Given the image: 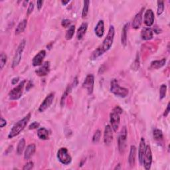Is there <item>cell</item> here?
<instances>
[{"mask_svg": "<svg viewBox=\"0 0 170 170\" xmlns=\"http://www.w3.org/2000/svg\"><path fill=\"white\" fill-rule=\"evenodd\" d=\"M50 71V62H45L41 66L35 71L36 74L39 77H44L49 74Z\"/></svg>", "mask_w": 170, "mask_h": 170, "instance_id": "13", "label": "cell"}, {"mask_svg": "<svg viewBox=\"0 0 170 170\" xmlns=\"http://www.w3.org/2000/svg\"><path fill=\"white\" fill-rule=\"evenodd\" d=\"M100 138H101V131L100 130H97L93 137V142L94 144H97L100 141Z\"/></svg>", "mask_w": 170, "mask_h": 170, "instance_id": "33", "label": "cell"}, {"mask_svg": "<svg viewBox=\"0 0 170 170\" xmlns=\"http://www.w3.org/2000/svg\"><path fill=\"white\" fill-rule=\"evenodd\" d=\"M55 98V93H51L47 96V97L44 99L43 103L39 108V112H43L46 110L52 104Z\"/></svg>", "mask_w": 170, "mask_h": 170, "instance_id": "11", "label": "cell"}, {"mask_svg": "<svg viewBox=\"0 0 170 170\" xmlns=\"http://www.w3.org/2000/svg\"><path fill=\"white\" fill-rule=\"evenodd\" d=\"M144 22L147 27H151L154 25V13L151 9L146 11L144 15Z\"/></svg>", "mask_w": 170, "mask_h": 170, "instance_id": "12", "label": "cell"}, {"mask_svg": "<svg viewBox=\"0 0 170 170\" xmlns=\"http://www.w3.org/2000/svg\"><path fill=\"white\" fill-rule=\"evenodd\" d=\"M154 37V32L150 28H144L141 31V37L143 40L149 41Z\"/></svg>", "mask_w": 170, "mask_h": 170, "instance_id": "18", "label": "cell"}, {"mask_svg": "<svg viewBox=\"0 0 170 170\" xmlns=\"http://www.w3.org/2000/svg\"><path fill=\"white\" fill-rule=\"evenodd\" d=\"M71 25V21L69 19H64L62 21V25L64 27H67Z\"/></svg>", "mask_w": 170, "mask_h": 170, "instance_id": "38", "label": "cell"}, {"mask_svg": "<svg viewBox=\"0 0 170 170\" xmlns=\"http://www.w3.org/2000/svg\"><path fill=\"white\" fill-rule=\"evenodd\" d=\"M88 27V24L87 23H83L81 24L80 27L78 28V29L77 33V37L78 40H81V39L84 37L85 33L87 32Z\"/></svg>", "mask_w": 170, "mask_h": 170, "instance_id": "22", "label": "cell"}, {"mask_svg": "<svg viewBox=\"0 0 170 170\" xmlns=\"http://www.w3.org/2000/svg\"><path fill=\"white\" fill-rule=\"evenodd\" d=\"M113 140V132L112 128L110 125H107L105 127L104 134V141L106 145H110Z\"/></svg>", "mask_w": 170, "mask_h": 170, "instance_id": "14", "label": "cell"}, {"mask_svg": "<svg viewBox=\"0 0 170 170\" xmlns=\"http://www.w3.org/2000/svg\"><path fill=\"white\" fill-rule=\"evenodd\" d=\"M27 21L26 19L23 20L21 22H20L18 24V25L16 27V29H15L16 35H19V34L24 32L27 27Z\"/></svg>", "mask_w": 170, "mask_h": 170, "instance_id": "26", "label": "cell"}, {"mask_svg": "<svg viewBox=\"0 0 170 170\" xmlns=\"http://www.w3.org/2000/svg\"><path fill=\"white\" fill-rule=\"evenodd\" d=\"M110 91L116 96L121 98H125L128 96L129 91L126 88L120 87L116 79H112L110 83Z\"/></svg>", "mask_w": 170, "mask_h": 170, "instance_id": "4", "label": "cell"}, {"mask_svg": "<svg viewBox=\"0 0 170 170\" xmlns=\"http://www.w3.org/2000/svg\"><path fill=\"white\" fill-rule=\"evenodd\" d=\"M7 62V55L2 53L0 55V69H3V68L6 64Z\"/></svg>", "mask_w": 170, "mask_h": 170, "instance_id": "34", "label": "cell"}, {"mask_svg": "<svg viewBox=\"0 0 170 170\" xmlns=\"http://www.w3.org/2000/svg\"><path fill=\"white\" fill-rule=\"evenodd\" d=\"M96 35L98 37H102L104 35V24L103 20H100L96 24L94 29Z\"/></svg>", "mask_w": 170, "mask_h": 170, "instance_id": "19", "label": "cell"}, {"mask_svg": "<svg viewBox=\"0 0 170 170\" xmlns=\"http://www.w3.org/2000/svg\"><path fill=\"white\" fill-rule=\"evenodd\" d=\"M43 1H37V8L39 10H41V9L43 7Z\"/></svg>", "mask_w": 170, "mask_h": 170, "instance_id": "41", "label": "cell"}, {"mask_svg": "<svg viewBox=\"0 0 170 170\" xmlns=\"http://www.w3.org/2000/svg\"><path fill=\"white\" fill-rule=\"evenodd\" d=\"M37 136L39 139L43 140H48L49 138V132L45 128H41L38 130Z\"/></svg>", "mask_w": 170, "mask_h": 170, "instance_id": "24", "label": "cell"}, {"mask_svg": "<svg viewBox=\"0 0 170 170\" xmlns=\"http://www.w3.org/2000/svg\"><path fill=\"white\" fill-rule=\"evenodd\" d=\"M166 91H167L166 85V84L161 85L160 88V100H162L166 97Z\"/></svg>", "mask_w": 170, "mask_h": 170, "instance_id": "32", "label": "cell"}, {"mask_svg": "<svg viewBox=\"0 0 170 170\" xmlns=\"http://www.w3.org/2000/svg\"><path fill=\"white\" fill-rule=\"evenodd\" d=\"M19 78L18 77L13 78V80H12V81H11V83H12L13 84H16L17 83H18V82L19 81Z\"/></svg>", "mask_w": 170, "mask_h": 170, "instance_id": "42", "label": "cell"}, {"mask_svg": "<svg viewBox=\"0 0 170 170\" xmlns=\"http://www.w3.org/2000/svg\"><path fill=\"white\" fill-rule=\"evenodd\" d=\"M33 9H34V3L33 2H31L29 4V6H28V9L27 11V15H29L33 12Z\"/></svg>", "mask_w": 170, "mask_h": 170, "instance_id": "35", "label": "cell"}, {"mask_svg": "<svg viewBox=\"0 0 170 170\" xmlns=\"http://www.w3.org/2000/svg\"><path fill=\"white\" fill-rule=\"evenodd\" d=\"M166 59H162V60H156V61L151 62L150 68L151 69H160V68L163 67L166 65Z\"/></svg>", "mask_w": 170, "mask_h": 170, "instance_id": "23", "label": "cell"}, {"mask_svg": "<svg viewBox=\"0 0 170 170\" xmlns=\"http://www.w3.org/2000/svg\"><path fill=\"white\" fill-rule=\"evenodd\" d=\"M75 26L71 25L66 33L65 38L66 40H70V39L72 38L73 35H74V34H75Z\"/></svg>", "mask_w": 170, "mask_h": 170, "instance_id": "28", "label": "cell"}, {"mask_svg": "<svg viewBox=\"0 0 170 170\" xmlns=\"http://www.w3.org/2000/svg\"><path fill=\"white\" fill-rule=\"evenodd\" d=\"M128 27H129V24H126L124 26L123 29H122L121 42L124 47L126 46V44H127V32L128 30Z\"/></svg>", "mask_w": 170, "mask_h": 170, "instance_id": "25", "label": "cell"}, {"mask_svg": "<svg viewBox=\"0 0 170 170\" xmlns=\"http://www.w3.org/2000/svg\"><path fill=\"white\" fill-rule=\"evenodd\" d=\"M57 157L59 162L63 165H69L72 161L71 156L66 148H61L58 150Z\"/></svg>", "mask_w": 170, "mask_h": 170, "instance_id": "8", "label": "cell"}, {"mask_svg": "<svg viewBox=\"0 0 170 170\" xmlns=\"http://www.w3.org/2000/svg\"><path fill=\"white\" fill-rule=\"evenodd\" d=\"M25 140L24 138H22L21 140H19L18 147H17V154L18 155L22 154L23 151H24L25 147Z\"/></svg>", "mask_w": 170, "mask_h": 170, "instance_id": "27", "label": "cell"}, {"mask_svg": "<svg viewBox=\"0 0 170 170\" xmlns=\"http://www.w3.org/2000/svg\"><path fill=\"white\" fill-rule=\"evenodd\" d=\"M61 3L63 5H66L68 3H70V1H62Z\"/></svg>", "mask_w": 170, "mask_h": 170, "instance_id": "44", "label": "cell"}, {"mask_svg": "<svg viewBox=\"0 0 170 170\" xmlns=\"http://www.w3.org/2000/svg\"><path fill=\"white\" fill-rule=\"evenodd\" d=\"M122 109L121 107L117 106L113 109L112 112L110 113V120L112 125V128L114 132H117V130L120 126V115L122 114Z\"/></svg>", "mask_w": 170, "mask_h": 170, "instance_id": "3", "label": "cell"}, {"mask_svg": "<svg viewBox=\"0 0 170 170\" xmlns=\"http://www.w3.org/2000/svg\"><path fill=\"white\" fill-rule=\"evenodd\" d=\"M94 86V77L93 75H88L82 84V87L87 90L88 94H91L93 93Z\"/></svg>", "mask_w": 170, "mask_h": 170, "instance_id": "10", "label": "cell"}, {"mask_svg": "<svg viewBox=\"0 0 170 170\" xmlns=\"http://www.w3.org/2000/svg\"><path fill=\"white\" fill-rule=\"evenodd\" d=\"M120 163H119L118 164V166H116V167H115V169H121V167H120Z\"/></svg>", "mask_w": 170, "mask_h": 170, "instance_id": "45", "label": "cell"}, {"mask_svg": "<svg viewBox=\"0 0 170 170\" xmlns=\"http://www.w3.org/2000/svg\"><path fill=\"white\" fill-rule=\"evenodd\" d=\"M7 124V121L5 120L3 118H1V122H0V127L1 128H3L4 126H6Z\"/></svg>", "mask_w": 170, "mask_h": 170, "instance_id": "39", "label": "cell"}, {"mask_svg": "<svg viewBox=\"0 0 170 170\" xmlns=\"http://www.w3.org/2000/svg\"><path fill=\"white\" fill-rule=\"evenodd\" d=\"M143 9L140 10V12L135 15L132 22V27L134 29H138L140 27L143 19Z\"/></svg>", "mask_w": 170, "mask_h": 170, "instance_id": "17", "label": "cell"}, {"mask_svg": "<svg viewBox=\"0 0 170 170\" xmlns=\"http://www.w3.org/2000/svg\"><path fill=\"white\" fill-rule=\"evenodd\" d=\"M89 5H90V1H84V7L82 9V18H84L87 16L88 9H89Z\"/></svg>", "mask_w": 170, "mask_h": 170, "instance_id": "30", "label": "cell"}, {"mask_svg": "<svg viewBox=\"0 0 170 170\" xmlns=\"http://www.w3.org/2000/svg\"><path fill=\"white\" fill-rule=\"evenodd\" d=\"M145 149H146V143H145V140L144 138H141L140 146H139V149H138V157H139V162L141 166H143L144 163V153H145Z\"/></svg>", "mask_w": 170, "mask_h": 170, "instance_id": "16", "label": "cell"}, {"mask_svg": "<svg viewBox=\"0 0 170 170\" xmlns=\"http://www.w3.org/2000/svg\"><path fill=\"white\" fill-rule=\"evenodd\" d=\"M45 55H46V51H45V50H42L34 56L32 61V64L33 66L41 65L43 59L45 57Z\"/></svg>", "mask_w": 170, "mask_h": 170, "instance_id": "15", "label": "cell"}, {"mask_svg": "<svg viewBox=\"0 0 170 170\" xmlns=\"http://www.w3.org/2000/svg\"><path fill=\"white\" fill-rule=\"evenodd\" d=\"M36 151V146L34 144H29L27 147V148L25 151L24 158L25 160H29L32 157V156L35 154Z\"/></svg>", "mask_w": 170, "mask_h": 170, "instance_id": "21", "label": "cell"}, {"mask_svg": "<svg viewBox=\"0 0 170 170\" xmlns=\"http://www.w3.org/2000/svg\"><path fill=\"white\" fill-rule=\"evenodd\" d=\"M26 45V41L25 39L24 40H22L21 42L20 43V44L19 45V46L16 50V52L15 54V56L13 59V62H12V68L14 69L17 66H18L21 59V56H22V53L24 52V50L25 49Z\"/></svg>", "mask_w": 170, "mask_h": 170, "instance_id": "7", "label": "cell"}, {"mask_svg": "<svg viewBox=\"0 0 170 170\" xmlns=\"http://www.w3.org/2000/svg\"><path fill=\"white\" fill-rule=\"evenodd\" d=\"M127 135H128V131H127L126 127L124 126L122 128L120 134H119L118 138V149H119V151H120L121 154H123L126 148Z\"/></svg>", "mask_w": 170, "mask_h": 170, "instance_id": "5", "label": "cell"}, {"mask_svg": "<svg viewBox=\"0 0 170 170\" xmlns=\"http://www.w3.org/2000/svg\"><path fill=\"white\" fill-rule=\"evenodd\" d=\"M135 157H136V148L135 146H132L128 157V162L130 166L134 167L135 163Z\"/></svg>", "mask_w": 170, "mask_h": 170, "instance_id": "20", "label": "cell"}, {"mask_svg": "<svg viewBox=\"0 0 170 170\" xmlns=\"http://www.w3.org/2000/svg\"><path fill=\"white\" fill-rule=\"evenodd\" d=\"M169 103H168L167 106V108H166V109L165 110V112H164V114H163V116H165V117H167L169 114Z\"/></svg>", "mask_w": 170, "mask_h": 170, "instance_id": "40", "label": "cell"}, {"mask_svg": "<svg viewBox=\"0 0 170 170\" xmlns=\"http://www.w3.org/2000/svg\"><path fill=\"white\" fill-rule=\"evenodd\" d=\"M26 81H21L18 86L13 88L9 93V99L11 100H16L19 99L23 94V90L25 87Z\"/></svg>", "mask_w": 170, "mask_h": 170, "instance_id": "6", "label": "cell"}, {"mask_svg": "<svg viewBox=\"0 0 170 170\" xmlns=\"http://www.w3.org/2000/svg\"><path fill=\"white\" fill-rule=\"evenodd\" d=\"M33 87V84H32V82H31V81H29V82H28V84H27V88H26V89H27V90H29L30 88H31Z\"/></svg>", "mask_w": 170, "mask_h": 170, "instance_id": "43", "label": "cell"}, {"mask_svg": "<svg viewBox=\"0 0 170 170\" xmlns=\"http://www.w3.org/2000/svg\"><path fill=\"white\" fill-rule=\"evenodd\" d=\"M31 113H29L26 116H25L24 118L21 119V120L17 122L13 126V128H11V131L8 135V138L11 139L17 136V135H18L27 125V124L29 122L31 118Z\"/></svg>", "mask_w": 170, "mask_h": 170, "instance_id": "2", "label": "cell"}, {"mask_svg": "<svg viewBox=\"0 0 170 170\" xmlns=\"http://www.w3.org/2000/svg\"><path fill=\"white\" fill-rule=\"evenodd\" d=\"M115 35V29L114 26L111 25L109 28V32L106 35V37L104 39L103 42L98 48L95 49L93 52L91 56H90V59L96 60L98 59L99 56L103 55L106 51H108L112 46L113 42H114V38Z\"/></svg>", "mask_w": 170, "mask_h": 170, "instance_id": "1", "label": "cell"}, {"mask_svg": "<svg viewBox=\"0 0 170 170\" xmlns=\"http://www.w3.org/2000/svg\"><path fill=\"white\" fill-rule=\"evenodd\" d=\"M164 9H165L164 2L163 1H158L157 2V15H161L163 13Z\"/></svg>", "mask_w": 170, "mask_h": 170, "instance_id": "31", "label": "cell"}, {"mask_svg": "<svg viewBox=\"0 0 170 170\" xmlns=\"http://www.w3.org/2000/svg\"><path fill=\"white\" fill-rule=\"evenodd\" d=\"M153 135H154V139L156 140H163V138L162 131L159 129H156L154 130Z\"/></svg>", "mask_w": 170, "mask_h": 170, "instance_id": "29", "label": "cell"}, {"mask_svg": "<svg viewBox=\"0 0 170 170\" xmlns=\"http://www.w3.org/2000/svg\"><path fill=\"white\" fill-rule=\"evenodd\" d=\"M152 152L151 150V148L149 145L146 146V149H145V153H144V163L143 165L144 166V168L146 170H148L150 169L151 163H152Z\"/></svg>", "mask_w": 170, "mask_h": 170, "instance_id": "9", "label": "cell"}, {"mask_svg": "<svg viewBox=\"0 0 170 170\" xmlns=\"http://www.w3.org/2000/svg\"><path fill=\"white\" fill-rule=\"evenodd\" d=\"M39 127V124L37 122H34L32 124H30V126H29V130H33V129H36Z\"/></svg>", "mask_w": 170, "mask_h": 170, "instance_id": "37", "label": "cell"}, {"mask_svg": "<svg viewBox=\"0 0 170 170\" xmlns=\"http://www.w3.org/2000/svg\"><path fill=\"white\" fill-rule=\"evenodd\" d=\"M33 162H29L27 163L24 166V167H23V169L24 170H30L31 169H33Z\"/></svg>", "mask_w": 170, "mask_h": 170, "instance_id": "36", "label": "cell"}]
</instances>
